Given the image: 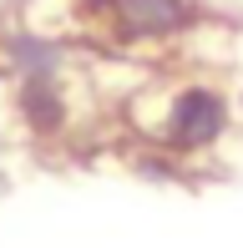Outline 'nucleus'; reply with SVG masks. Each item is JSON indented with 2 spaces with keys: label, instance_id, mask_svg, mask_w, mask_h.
<instances>
[{
  "label": "nucleus",
  "instance_id": "obj_2",
  "mask_svg": "<svg viewBox=\"0 0 243 248\" xmlns=\"http://www.w3.org/2000/svg\"><path fill=\"white\" fill-rule=\"evenodd\" d=\"M228 127V96L218 86H182L167 101V117L157 127V142L167 152H197L208 142H218Z\"/></svg>",
  "mask_w": 243,
  "mask_h": 248
},
{
  "label": "nucleus",
  "instance_id": "obj_3",
  "mask_svg": "<svg viewBox=\"0 0 243 248\" xmlns=\"http://www.w3.org/2000/svg\"><path fill=\"white\" fill-rule=\"evenodd\" d=\"M20 111H26V122L36 132H56L66 122V101H61L56 81H51L46 71H30V81L20 86Z\"/></svg>",
  "mask_w": 243,
  "mask_h": 248
},
{
  "label": "nucleus",
  "instance_id": "obj_1",
  "mask_svg": "<svg viewBox=\"0 0 243 248\" xmlns=\"http://www.w3.org/2000/svg\"><path fill=\"white\" fill-rule=\"evenodd\" d=\"M76 16L117 46L172 41L203 20L197 0H76Z\"/></svg>",
  "mask_w": 243,
  "mask_h": 248
}]
</instances>
